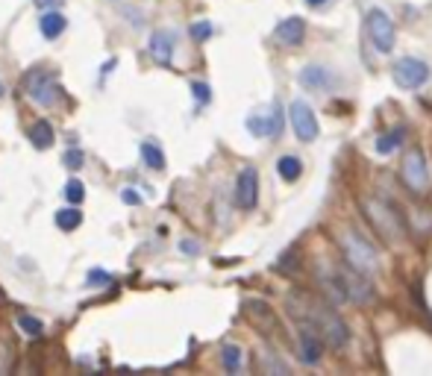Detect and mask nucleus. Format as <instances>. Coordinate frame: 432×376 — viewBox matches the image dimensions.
<instances>
[{"label": "nucleus", "mask_w": 432, "mask_h": 376, "mask_svg": "<svg viewBox=\"0 0 432 376\" xmlns=\"http://www.w3.org/2000/svg\"><path fill=\"white\" fill-rule=\"evenodd\" d=\"M288 312H291L294 321H306V324L315 326L321 332V338L326 341V347H332V350H341L350 338V329L336 314V309H332L329 303H324L321 297L309 294V291L288 294Z\"/></svg>", "instance_id": "1"}, {"label": "nucleus", "mask_w": 432, "mask_h": 376, "mask_svg": "<svg viewBox=\"0 0 432 376\" xmlns=\"http://www.w3.org/2000/svg\"><path fill=\"white\" fill-rule=\"evenodd\" d=\"M324 283H326V288H329V294H332V300L336 303H359V306H365V303H370L377 297L374 283L365 276V270L353 268L350 262L344 268H336L332 273H326Z\"/></svg>", "instance_id": "2"}, {"label": "nucleus", "mask_w": 432, "mask_h": 376, "mask_svg": "<svg viewBox=\"0 0 432 376\" xmlns=\"http://www.w3.org/2000/svg\"><path fill=\"white\" fill-rule=\"evenodd\" d=\"M362 209H365V217L370 221V227H374L385 244H400L406 239V229H403V221H400V212H394L388 203L377 200V197H365L362 200Z\"/></svg>", "instance_id": "3"}, {"label": "nucleus", "mask_w": 432, "mask_h": 376, "mask_svg": "<svg viewBox=\"0 0 432 376\" xmlns=\"http://www.w3.org/2000/svg\"><path fill=\"white\" fill-rule=\"evenodd\" d=\"M339 247L344 253V259L353 265V268H359L365 273H377L380 270V253L377 247L365 241L362 235H356L353 229H341L339 232Z\"/></svg>", "instance_id": "4"}, {"label": "nucleus", "mask_w": 432, "mask_h": 376, "mask_svg": "<svg viewBox=\"0 0 432 376\" xmlns=\"http://www.w3.org/2000/svg\"><path fill=\"white\" fill-rule=\"evenodd\" d=\"M400 176L411 194H426L429 188V162L421 147H409L400 165Z\"/></svg>", "instance_id": "5"}, {"label": "nucleus", "mask_w": 432, "mask_h": 376, "mask_svg": "<svg viewBox=\"0 0 432 376\" xmlns=\"http://www.w3.org/2000/svg\"><path fill=\"white\" fill-rule=\"evenodd\" d=\"M368 38L380 53L394 50L397 30H394V21L388 18V12H382V9H370L368 12Z\"/></svg>", "instance_id": "6"}, {"label": "nucleus", "mask_w": 432, "mask_h": 376, "mask_svg": "<svg viewBox=\"0 0 432 376\" xmlns=\"http://www.w3.org/2000/svg\"><path fill=\"white\" fill-rule=\"evenodd\" d=\"M391 76H394V83L400 89L415 91L421 86H426V80H429V65L421 62V59H415V56H403V59H397V62H394V68H391Z\"/></svg>", "instance_id": "7"}, {"label": "nucleus", "mask_w": 432, "mask_h": 376, "mask_svg": "<svg viewBox=\"0 0 432 376\" xmlns=\"http://www.w3.org/2000/svg\"><path fill=\"white\" fill-rule=\"evenodd\" d=\"M288 118H291V127H294V135H297V142L312 144V142H315V138L321 135L315 109H312L306 101H294V103L288 106Z\"/></svg>", "instance_id": "8"}, {"label": "nucleus", "mask_w": 432, "mask_h": 376, "mask_svg": "<svg viewBox=\"0 0 432 376\" xmlns=\"http://www.w3.org/2000/svg\"><path fill=\"white\" fill-rule=\"evenodd\" d=\"M283 124H285V118H283L280 103H271L268 112H256L247 118V130L256 138H277L283 132Z\"/></svg>", "instance_id": "9"}, {"label": "nucleus", "mask_w": 432, "mask_h": 376, "mask_svg": "<svg viewBox=\"0 0 432 376\" xmlns=\"http://www.w3.org/2000/svg\"><path fill=\"white\" fill-rule=\"evenodd\" d=\"M297 341H300V359L306 365H318L321 355H324V347H326L321 332L306 321H297Z\"/></svg>", "instance_id": "10"}, {"label": "nucleus", "mask_w": 432, "mask_h": 376, "mask_svg": "<svg viewBox=\"0 0 432 376\" xmlns=\"http://www.w3.org/2000/svg\"><path fill=\"white\" fill-rule=\"evenodd\" d=\"M27 91H30V97L35 103H53L56 101V94H59V89H56V80H53V74L50 71H33L30 76H27Z\"/></svg>", "instance_id": "11"}, {"label": "nucleus", "mask_w": 432, "mask_h": 376, "mask_svg": "<svg viewBox=\"0 0 432 376\" xmlns=\"http://www.w3.org/2000/svg\"><path fill=\"white\" fill-rule=\"evenodd\" d=\"M235 203L241 209H256L259 203V173L256 168H244L235 183Z\"/></svg>", "instance_id": "12"}, {"label": "nucleus", "mask_w": 432, "mask_h": 376, "mask_svg": "<svg viewBox=\"0 0 432 376\" xmlns=\"http://www.w3.org/2000/svg\"><path fill=\"white\" fill-rule=\"evenodd\" d=\"M297 80L306 91H329L332 86H336V74L324 65H306Z\"/></svg>", "instance_id": "13"}, {"label": "nucleus", "mask_w": 432, "mask_h": 376, "mask_svg": "<svg viewBox=\"0 0 432 376\" xmlns=\"http://www.w3.org/2000/svg\"><path fill=\"white\" fill-rule=\"evenodd\" d=\"M277 38H280L283 45H288V47L303 45V38H306V21H303L300 15L285 18V21L277 24Z\"/></svg>", "instance_id": "14"}, {"label": "nucleus", "mask_w": 432, "mask_h": 376, "mask_svg": "<svg viewBox=\"0 0 432 376\" xmlns=\"http://www.w3.org/2000/svg\"><path fill=\"white\" fill-rule=\"evenodd\" d=\"M150 53H153V59L159 65H171V59H174V33H156L153 38H150Z\"/></svg>", "instance_id": "15"}, {"label": "nucleus", "mask_w": 432, "mask_h": 376, "mask_svg": "<svg viewBox=\"0 0 432 376\" xmlns=\"http://www.w3.org/2000/svg\"><path fill=\"white\" fill-rule=\"evenodd\" d=\"M277 173H280V180L294 183V180H300V173H303V162L297 159V156H280V162H277Z\"/></svg>", "instance_id": "16"}, {"label": "nucleus", "mask_w": 432, "mask_h": 376, "mask_svg": "<svg viewBox=\"0 0 432 376\" xmlns=\"http://www.w3.org/2000/svg\"><path fill=\"white\" fill-rule=\"evenodd\" d=\"M244 312H247V318L256 321L259 326H265V321H268V332L277 329V318H273V312L265 303H244Z\"/></svg>", "instance_id": "17"}, {"label": "nucleus", "mask_w": 432, "mask_h": 376, "mask_svg": "<svg viewBox=\"0 0 432 376\" xmlns=\"http://www.w3.org/2000/svg\"><path fill=\"white\" fill-rule=\"evenodd\" d=\"M403 138H406V130H403V127H394V130L382 132V135L377 138V153H382V156L394 153V150L400 147V142H403Z\"/></svg>", "instance_id": "18"}, {"label": "nucleus", "mask_w": 432, "mask_h": 376, "mask_svg": "<svg viewBox=\"0 0 432 376\" xmlns=\"http://www.w3.org/2000/svg\"><path fill=\"white\" fill-rule=\"evenodd\" d=\"M30 142L38 147V150H47L53 144V127L47 121H38L30 127Z\"/></svg>", "instance_id": "19"}, {"label": "nucleus", "mask_w": 432, "mask_h": 376, "mask_svg": "<svg viewBox=\"0 0 432 376\" xmlns=\"http://www.w3.org/2000/svg\"><path fill=\"white\" fill-rule=\"evenodd\" d=\"M221 362H224V368H227L229 373H239L241 365H244V350L235 347V344H227V347L221 350Z\"/></svg>", "instance_id": "20"}, {"label": "nucleus", "mask_w": 432, "mask_h": 376, "mask_svg": "<svg viewBox=\"0 0 432 376\" xmlns=\"http://www.w3.org/2000/svg\"><path fill=\"white\" fill-rule=\"evenodd\" d=\"M65 33V18L59 15V12H47L42 15V35L45 38H56V35H62Z\"/></svg>", "instance_id": "21"}, {"label": "nucleus", "mask_w": 432, "mask_h": 376, "mask_svg": "<svg viewBox=\"0 0 432 376\" xmlns=\"http://www.w3.org/2000/svg\"><path fill=\"white\" fill-rule=\"evenodd\" d=\"M142 159H144V165L153 168V171H162V168H165V153L156 147L153 142H144V144H142Z\"/></svg>", "instance_id": "22"}, {"label": "nucleus", "mask_w": 432, "mask_h": 376, "mask_svg": "<svg viewBox=\"0 0 432 376\" xmlns=\"http://www.w3.org/2000/svg\"><path fill=\"white\" fill-rule=\"evenodd\" d=\"M80 224H83V212L80 209H62V212H56V227L59 229L71 232V229H76Z\"/></svg>", "instance_id": "23"}, {"label": "nucleus", "mask_w": 432, "mask_h": 376, "mask_svg": "<svg viewBox=\"0 0 432 376\" xmlns=\"http://www.w3.org/2000/svg\"><path fill=\"white\" fill-rule=\"evenodd\" d=\"M65 197H68L71 203H80L83 197H86V188H83V183H80V180H71V183L65 186Z\"/></svg>", "instance_id": "24"}, {"label": "nucleus", "mask_w": 432, "mask_h": 376, "mask_svg": "<svg viewBox=\"0 0 432 376\" xmlns=\"http://www.w3.org/2000/svg\"><path fill=\"white\" fill-rule=\"evenodd\" d=\"M209 35H212V24H209V21L191 24V38H194V42H206Z\"/></svg>", "instance_id": "25"}, {"label": "nucleus", "mask_w": 432, "mask_h": 376, "mask_svg": "<svg viewBox=\"0 0 432 376\" xmlns=\"http://www.w3.org/2000/svg\"><path fill=\"white\" fill-rule=\"evenodd\" d=\"M191 94H194V101L198 103H209L212 101V89L206 83H191Z\"/></svg>", "instance_id": "26"}, {"label": "nucleus", "mask_w": 432, "mask_h": 376, "mask_svg": "<svg viewBox=\"0 0 432 376\" xmlns=\"http://www.w3.org/2000/svg\"><path fill=\"white\" fill-rule=\"evenodd\" d=\"M83 159H86V156H83V150H68L62 162H65V168L76 171V168H83Z\"/></svg>", "instance_id": "27"}, {"label": "nucleus", "mask_w": 432, "mask_h": 376, "mask_svg": "<svg viewBox=\"0 0 432 376\" xmlns=\"http://www.w3.org/2000/svg\"><path fill=\"white\" fill-rule=\"evenodd\" d=\"M21 326L27 329V335H42V329H45V324L30 318V314H24V318H21Z\"/></svg>", "instance_id": "28"}, {"label": "nucleus", "mask_w": 432, "mask_h": 376, "mask_svg": "<svg viewBox=\"0 0 432 376\" xmlns=\"http://www.w3.org/2000/svg\"><path fill=\"white\" fill-rule=\"evenodd\" d=\"M89 283H91V285H106V283H112V276L103 273V270H91V273H89Z\"/></svg>", "instance_id": "29"}, {"label": "nucleus", "mask_w": 432, "mask_h": 376, "mask_svg": "<svg viewBox=\"0 0 432 376\" xmlns=\"http://www.w3.org/2000/svg\"><path fill=\"white\" fill-rule=\"evenodd\" d=\"M121 197H124V203H130V206H139V203H142V197L135 194V191H130V188H127Z\"/></svg>", "instance_id": "30"}, {"label": "nucleus", "mask_w": 432, "mask_h": 376, "mask_svg": "<svg viewBox=\"0 0 432 376\" xmlns=\"http://www.w3.org/2000/svg\"><path fill=\"white\" fill-rule=\"evenodd\" d=\"M183 250H186V253H198V244H191V241H186V244H183Z\"/></svg>", "instance_id": "31"}, {"label": "nucleus", "mask_w": 432, "mask_h": 376, "mask_svg": "<svg viewBox=\"0 0 432 376\" xmlns=\"http://www.w3.org/2000/svg\"><path fill=\"white\" fill-rule=\"evenodd\" d=\"M306 4H309L312 9H318V6H324V4H326V0H306Z\"/></svg>", "instance_id": "32"}, {"label": "nucleus", "mask_w": 432, "mask_h": 376, "mask_svg": "<svg viewBox=\"0 0 432 376\" xmlns=\"http://www.w3.org/2000/svg\"><path fill=\"white\" fill-rule=\"evenodd\" d=\"M0 94H4V86H0Z\"/></svg>", "instance_id": "33"}]
</instances>
